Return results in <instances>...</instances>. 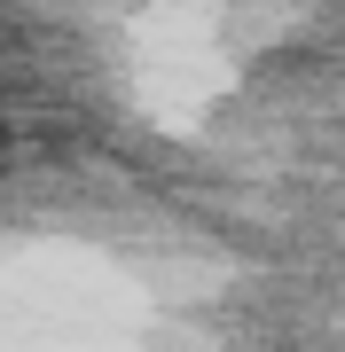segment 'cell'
<instances>
[{
  "instance_id": "1",
  "label": "cell",
  "mask_w": 345,
  "mask_h": 352,
  "mask_svg": "<svg viewBox=\"0 0 345 352\" xmlns=\"http://www.w3.org/2000/svg\"><path fill=\"white\" fill-rule=\"evenodd\" d=\"M0 157H8V133H0Z\"/></svg>"
}]
</instances>
